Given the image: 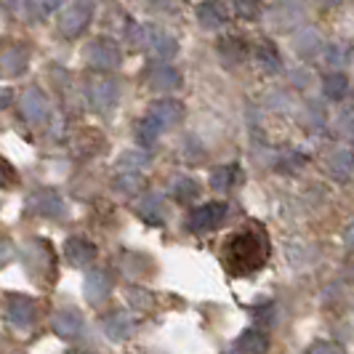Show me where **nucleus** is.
<instances>
[{"label":"nucleus","mask_w":354,"mask_h":354,"mask_svg":"<svg viewBox=\"0 0 354 354\" xmlns=\"http://www.w3.org/2000/svg\"><path fill=\"white\" fill-rule=\"evenodd\" d=\"M322 3H325V6H338L341 0H322Z\"/></svg>","instance_id":"58836bf2"},{"label":"nucleus","mask_w":354,"mask_h":354,"mask_svg":"<svg viewBox=\"0 0 354 354\" xmlns=\"http://www.w3.org/2000/svg\"><path fill=\"white\" fill-rule=\"evenodd\" d=\"M86 62L96 70H115L120 64V48H118V43L99 37L86 46Z\"/></svg>","instance_id":"7ed1b4c3"},{"label":"nucleus","mask_w":354,"mask_h":354,"mask_svg":"<svg viewBox=\"0 0 354 354\" xmlns=\"http://www.w3.org/2000/svg\"><path fill=\"white\" fill-rule=\"evenodd\" d=\"M51 325H53V333L59 338H64V341L80 338L83 336V328H86L83 317H80L75 309H62V312H56L51 319Z\"/></svg>","instance_id":"423d86ee"},{"label":"nucleus","mask_w":354,"mask_h":354,"mask_svg":"<svg viewBox=\"0 0 354 354\" xmlns=\"http://www.w3.org/2000/svg\"><path fill=\"white\" fill-rule=\"evenodd\" d=\"M48 253H51V250H48V243H43V240L27 243V245H24V261H27V269H30L32 274L51 272L48 266H43V256H48Z\"/></svg>","instance_id":"f3484780"},{"label":"nucleus","mask_w":354,"mask_h":354,"mask_svg":"<svg viewBox=\"0 0 354 354\" xmlns=\"http://www.w3.org/2000/svg\"><path fill=\"white\" fill-rule=\"evenodd\" d=\"M147 46L158 53L160 59H171L178 48L174 37L165 35V32H160V30H155V27H147Z\"/></svg>","instance_id":"a211bd4d"},{"label":"nucleus","mask_w":354,"mask_h":354,"mask_svg":"<svg viewBox=\"0 0 354 354\" xmlns=\"http://www.w3.org/2000/svg\"><path fill=\"white\" fill-rule=\"evenodd\" d=\"M30 211H35L37 216H48V218H62L67 213V205L64 200L56 195L53 189H43V192H35V195L27 200Z\"/></svg>","instance_id":"39448f33"},{"label":"nucleus","mask_w":354,"mask_h":354,"mask_svg":"<svg viewBox=\"0 0 354 354\" xmlns=\"http://www.w3.org/2000/svg\"><path fill=\"white\" fill-rule=\"evenodd\" d=\"M218 53L230 62V64H234V62H240V59H245V43L240 40V37H224L221 43H218Z\"/></svg>","instance_id":"393cba45"},{"label":"nucleus","mask_w":354,"mask_h":354,"mask_svg":"<svg viewBox=\"0 0 354 354\" xmlns=\"http://www.w3.org/2000/svg\"><path fill=\"white\" fill-rule=\"evenodd\" d=\"M8 322L19 328V330H27L30 325H32V319H35V304L32 299H27V296H11L8 299Z\"/></svg>","instance_id":"6e6552de"},{"label":"nucleus","mask_w":354,"mask_h":354,"mask_svg":"<svg viewBox=\"0 0 354 354\" xmlns=\"http://www.w3.org/2000/svg\"><path fill=\"white\" fill-rule=\"evenodd\" d=\"M160 133H162V125H160L152 115H147L142 123H139V128H136V139H139V144H144V147H152V144L158 142Z\"/></svg>","instance_id":"b1692460"},{"label":"nucleus","mask_w":354,"mask_h":354,"mask_svg":"<svg viewBox=\"0 0 354 354\" xmlns=\"http://www.w3.org/2000/svg\"><path fill=\"white\" fill-rule=\"evenodd\" d=\"M224 216H227V205L218 203V200H213V203H205V205H200V208H195V211L189 213L187 227H189V232H195V234H203V232L216 230L224 221Z\"/></svg>","instance_id":"f03ea898"},{"label":"nucleus","mask_w":354,"mask_h":354,"mask_svg":"<svg viewBox=\"0 0 354 354\" xmlns=\"http://www.w3.org/2000/svg\"><path fill=\"white\" fill-rule=\"evenodd\" d=\"M64 256L75 266H88L96 259V245L88 243V240H83V237H70L64 243Z\"/></svg>","instance_id":"f8f14e48"},{"label":"nucleus","mask_w":354,"mask_h":354,"mask_svg":"<svg viewBox=\"0 0 354 354\" xmlns=\"http://www.w3.org/2000/svg\"><path fill=\"white\" fill-rule=\"evenodd\" d=\"M328 174L338 181H346L354 174V152L349 149H338L328 158Z\"/></svg>","instance_id":"dca6fc26"},{"label":"nucleus","mask_w":354,"mask_h":354,"mask_svg":"<svg viewBox=\"0 0 354 354\" xmlns=\"http://www.w3.org/2000/svg\"><path fill=\"white\" fill-rule=\"evenodd\" d=\"M136 213L142 216L147 224H162V221H165V203H162L160 195L149 192V195H144L142 200H139Z\"/></svg>","instance_id":"2eb2a0df"},{"label":"nucleus","mask_w":354,"mask_h":354,"mask_svg":"<svg viewBox=\"0 0 354 354\" xmlns=\"http://www.w3.org/2000/svg\"><path fill=\"white\" fill-rule=\"evenodd\" d=\"M341 120H344V133H349V136L354 139V109L352 112H346Z\"/></svg>","instance_id":"c9c22d12"},{"label":"nucleus","mask_w":354,"mask_h":354,"mask_svg":"<svg viewBox=\"0 0 354 354\" xmlns=\"http://www.w3.org/2000/svg\"><path fill=\"white\" fill-rule=\"evenodd\" d=\"M317 46H319V37H317V32H315V30L304 32V35H299V40H296V48H299V53H312Z\"/></svg>","instance_id":"7c9ffc66"},{"label":"nucleus","mask_w":354,"mask_h":354,"mask_svg":"<svg viewBox=\"0 0 354 354\" xmlns=\"http://www.w3.org/2000/svg\"><path fill=\"white\" fill-rule=\"evenodd\" d=\"M0 184H3V162H0Z\"/></svg>","instance_id":"a19ab883"},{"label":"nucleus","mask_w":354,"mask_h":354,"mask_svg":"<svg viewBox=\"0 0 354 354\" xmlns=\"http://www.w3.org/2000/svg\"><path fill=\"white\" fill-rule=\"evenodd\" d=\"M266 349H269V338L261 330H245L234 341V352H266Z\"/></svg>","instance_id":"412c9836"},{"label":"nucleus","mask_w":354,"mask_h":354,"mask_svg":"<svg viewBox=\"0 0 354 354\" xmlns=\"http://www.w3.org/2000/svg\"><path fill=\"white\" fill-rule=\"evenodd\" d=\"M128 301L133 304V306H139V309H147V306L152 304V296H149L147 290H139V288H131V290H128Z\"/></svg>","instance_id":"2f4dec72"},{"label":"nucleus","mask_w":354,"mask_h":354,"mask_svg":"<svg viewBox=\"0 0 354 354\" xmlns=\"http://www.w3.org/2000/svg\"><path fill=\"white\" fill-rule=\"evenodd\" d=\"M21 115L32 125H40L48 118V99L40 88H27L21 93Z\"/></svg>","instance_id":"0eeeda50"},{"label":"nucleus","mask_w":354,"mask_h":354,"mask_svg":"<svg viewBox=\"0 0 354 354\" xmlns=\"http://www.w3.org/2000/svg\"><path fill=\"white\" fill-rule=\"evenodd\" d=\"M59 3H62V0H30V6H32V14H37V17H43V14H51V11H56V8H59Z\"/></svg>","instance_id":"473e14b6"},{"label":"nucleus","mask_w":354,"mask_h":354,"mask_svg":"<svg viewBox=\"0 0 354 354\" xmlns=\"http://www.w3.org/2000/svg\"><path fill=\"white\" fill-rule=\"evenodd\" d=\"M11 99H14V93L8 88H0V109H6V106L11 104Z\"/></svg>","instance_id":"e433bc0d"},{"label":"nucleus","mask_w":354,"mask_h":354,"mask_svg":"<svg viewBox=\"0 0 354 354\" xmlns=\"http://www.w3.org/2000/svg\"><path fill=\"white\" fill-rule=\"evenodd\" d=\"M171 192H174V197H176L178 203H192L200 195V184L189 176H178L174 181V187H171Z\"/></svg>","instance_id":"5701e85b"},{"label":"nucleus","mask_w":354,"mask_h":354,"mask_svg":"<svg viewBox=\"0 0 354 354\" xmlns=\"http://www.w3.org/2000/svg\"><path fill=\"white\" fill-rule=\"evenodd\" d=\"M346 243H349V245L354 248V224L349 227V230H346Z\"/></svg>","instance_id":"4c0bfd02"},{"label":"nucleus","mask_w":354,"mask_h":354,"mask_svg":"<svg viewBox=\"0 0 354 354\" xmlns=\"http://www.w3.org/2000/svg\"><path fill=\"white\" fill-rule=\"evenodd\" d=\"M149 83H152V88L158 91H174L181 83V75L174 67H168V64H160V67L149 72Z\"/></svg>","instance_id":"aec40b11"},{"label":"nucleus","mask_w":354,"mask_h":354,"mask_svg":"<svg viewBox=\"0 0 354 354\" xmlns=\"http://www.w3.org/2000/svg\"><path fill=\"white\" fill-rule=\"evenodd\" d=\"M197 21L205 27V30H216L227 21V8L221 0H208V3H200L197 6Z\"/></svg>","instance_id":"4468645a"},{"label":"nucleus","mask_w":354,"mask_h":354,"mask_svg":"<svg viewBox=\"0 0 354 354\" xmlns=\"http://www.w3.org/2000/svg\"><path fill=\"white\" fill-rule=\"evenodd\" d=\"M147 162H149V155H147V152H136V149L125 152V155H120V160H118L120 171H139Z\"/></svg>","instance_id":"bb28decb"},{"label":"nucleus","mask_w":354,"mask_h":354,"mask_svg":"<svg viewBox=\"0 0 354 354\" xmlns=\"http://www.w3.org/2000/svg\"><path fill=\"white\" fill-rule=\"evenodd\" d=\"M149 115H152L162 128H171V125H176L178 120L184 118V104L176 102V99H162V102H155V104H152Z\"/></svg>","instance_id":"9b49d317"},{"label":"nucleus","mask_w":354,"mask_h":354,"mask_svg":"<svg viewBox=\"0 0 354 354\" xmlns=\"http://www.w3.org/2000/svg\"><path fill=\"white\" fill-rule=\"evenodd\" d=\"M259 59H261L264 70H269V72L280 70V53H277V48H274L272 43H261V46H259Z\"/></svg>","instance_id":"c85d7f7f"},{"label":"nucleus","mask_w":354,"mask_h":354,"mask_svg":"<svg viewBox=\"0 0 354 354\" xmlns=\"http://www.w3.org/2000/svg\"><path fill=\"white\" fill-rule=\"evenodd\" d=\"M322 88H325V96H328V99L338 102V99H344V96H346V88H349V77H346V75H341V72H336V75H328Z\"/></svg>","instance_id":"a878e982"},{"label":"nucleus","mask_w":354,"mask_h":354,"mask_svg":"<svg viewBox=\"0 0 354 354\" xmlns=\"http://www.w3.org/2000/svg\"><path fill=\"white\" fill-rule=\"evenodd\" d=\"M234 8L243 19H259L261 14V0H234Z\"/></svg>","instance_id":"c756f323"},{"label":"nucleus","mask_w":354,"mask_h":354,"mask_svg":"<svg viewBox=\"0 0 354 354\" xmlns=\"http://www.w3.org/2000/svg\"><path fill=\"white\" fill-rule=\"evenodd\" d=\"M11 256H14V245H11L8 240H0V266L8 264V261H11Z\"/></svg>","instance_id":"72a5a7b5"},{"label":"nucleus","mask_w":354,"mask_h":354,"mask_svg":"<svg viewBox=\"0 0 354 354\" xmlns=\"http://www.w3.org/2000/svg\"><path fill=\"white\" fill-rule=\"evenodd\" d=\"M115 187L125 192V195H133V192H139L144 187V178L136 174V171H123V176L115 181Z\"/></svg>","instance_id":"cd10ccee"},{"label":"nucleus","mask_w":354,"mask_h":354,"mask_svg":"<svg viewBox=\"0 0 354 354\" xmlns=\"http://www.w3.org/2000/svg\"><path fill=\"white\" fill-rule=\"evenodd\" d=\"M269 253H272L269 234L256 221H250L248 227L227 234L224 243L218 245L221 266L230 272L232 277H250V274L261 272L269 261Z\"/></svg>","instance_id":"f257e3e1"},{"label":"nucleus","mask_w":354,"mask_h":354,"mask_svg":"<svg viewBox=\"0 0 354 354\" xmlns=\"http://www.w3.org/2000/svg\"><path fill=\"white\" fill-rule=\"evenodd\" d=\"M24 67H27V51H21V48H8L0 56V72L3 75H19Z\"/></svg>","instance_id":"4be33fe9"},{"label":"nucleus","mask_w":354,"mask_h":354,"mask_svg":"<svg viewBox=\"0 0 354 354\" xmlns=\"http://www.w3.org/2000/svg\"><path fill=\"white\" fill-rule=\"evenodd\" d=\"M104 330L109 338L123 341V338H128L133 333V319L128 317L125 312H112V315L104 319Z\"/></svg>","instance_id":"6ab92c4d"},{"label":"nucleus","mask_w":354,"mask_h":354,"mask_svg":"<svg viewBox=\"0 0 354 354\" xmlns=\"http://www.w3.org/2000/svg\"><path fill=\"white\" fill-rule=\"evenodd\" d=\"M83 290H86V299L88 304H102L109 296L112 290V277L106 269H93L86 274V283H83Z\"/></svg>","instance_id":"1a4fd4ad"},{"label":"nucleus","mask_w":354,"mask_h":354,"mask_svg":"<svg viewBox=\"0 0 354 354\" xmlns=\"http://www.w3.org/2000/svg\"><path fill=\"white\" fill-rule=\"evenodd\" d=\"M245 178V174L240 171L237 162H230V165H221L218 171L211 174V187L216 192H230L234 187H240V181Z\"/></svg>","instance_id":"ddd939ff"},{"label":"nucleus","mask_w":354,"mask_h":354,"mask_svg":"<svg viewBox=\"0 0 354 354\" xmlns=\"http://www.w3.org/2000/svg\"><path fill=\"white\" fill-rule=\"evenodd\" d=\"M309 352H338V346L336 344H328V341H317V344L309 346Z\"/></svg>","instance_id":"f704fd0d"},{"label":"nucleus","mask_w":354,"mask_h":354,"mask_svg":"<svg viewBox=\"0 0 354 354\" xmlns=\"http://www.w3.org/2000/svg\"><path fill=\"white\" fill-rule=\"evenodd\" d=\"M152 3H160V6H165V3H171V0H152Z\"/></svg>","instance_id":"ea45409f"},{"label":"nucleus","mask_w":354,"mask_h":354,"mask_svg":"<svg viewBox=\"0 0 354 354\" xmlns=\"http://www.w3.org/2000/svg\"><path fill=\"white\" fill-rule=\"evenodd\" d=\"M91 21V3L86 0H77V3H72L70 8L64 11V17L59 21V27H62V32L67 37H77L86 27H88Z\"/></svg>","instance_id":"20e7f679"},{"label":"nucleus","mask_w":354,"mask_h":354,"mask_svg":"<svg viewBox=\"0 0 354 354\" xmlns=\"http://www.w3.org/2000/svg\"><path fill=\"white\" fill-rule=\"evenodd\" d=\"M118 83L115 80H109V77H99V80H93L88 88V96H91V106L93 109H109V106L118 102Z\"/></svg>","instance_id":"9d476101"}]
</instances>
